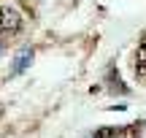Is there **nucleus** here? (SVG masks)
I'll list each match as a JSON object with an SVG mask.
<instances>
[{"instance_id": "39448f33", "label": "nucleus", "mask_w": 146, "mask_h": 138, "mask_svg": "<svg viewBox=\"0 0 146 138\" xmlns=\"http://www.w3.org/2000/svg\"><path fill=\"white\" fill-rule=\"evenodd\" d=\"M0 54H3V46H0Z\"/></svg>"}, {"instance_id": "f257e3e1", "label": "nucleus", "mask_w": 146, "mask_h": 138, "mask_svg": "<svg viewBox=\"0 0 146 138\" xmlns=\"http://www.w3.org/2000/svg\"><path fill=\"white\" fill-rule=\"evenodd\" d=\"M22 30V14L11 5H0V38H11Z\"/></svg>"}, {"instance_id": "7ed1b4c3", "label": "nucleus", "mask_w": 146, "mask_h": 138, "mask_svg": "<svg viewBox=\"0 0 146 138\" xmlns=\"http://www.w3.org/2000/svg\"><path fill=\"white\" fill-rule=\"evenodd\" d=\"M30 62H33V49L25 46L19 54H16L14 65H11V76H16V73H22V70H27V68H30Z\"/></svg>"}, {"instance_id": "f03ea898", "label": "nucleus", "mask_w": 146, "mask_h": 138, "mask_svg": "<svg viewBox=\"0 0 146 138\" xmlns=\"http://www.w3.org/2000/svg\"><path fill=\"white\" fill-rule=\"evenodd\" d=\"M95 138H138L135 125H125V127H103L95 133Z\"/></svg>"}, {"instance_id": "20e7f679", "label": "nucleus", "mask_w": 146, "mask_h": 138, "mask_svg": "<svg viewBox=\"0 0 146 138\" xmlns=\"http://www.w3.org/2000/svg\"><path fill=\"white\" fill-rule=\"evenodd\" d=\"M135 73H138V79L146 81V46H141L135 54Z\"/></svg>"}]
</instances>
